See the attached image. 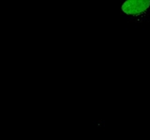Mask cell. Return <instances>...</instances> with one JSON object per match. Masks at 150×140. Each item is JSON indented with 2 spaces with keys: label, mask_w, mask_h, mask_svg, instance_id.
Segmentation results:
<instances>
[{
  "label": "cell",
  "mask_w": 150,
  "mask_h": 140,
  "mask_svg": "<svg viewBox=\"0 0 150 140\" xmlns=\"http://www.w3.org/2000/svg\"><path fill=\"white\" fill-rule=\"evenodd\" d=\"M150 9V0H126L121 5V11L129 17H140Z\"/></svg>",
  "instance_id": "cell-1"
}]
</instances>
